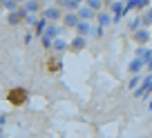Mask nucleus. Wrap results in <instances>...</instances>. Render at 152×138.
Masks as SVG:
<instances>
[{
	"instance_id": "obj_14",
	"label": "nucleus",
	"mask_w": 152,
	"mask_h": 138,
	"mask_svg": "<svg viewBox=\"0 0 152 138\" xmlns=\"http://www.w3.org/2000/svg\"><path fill=\"white\" fill-rule=\"evenodd\" d=\"M85 45H87V38H81V36H76L74 40H69V49H74V51L85 49Z\"/></svg>"
},
{
	"instance_id": "obj_13",
	"label": "nucleus",
	"mask_w": 152,
	"mask_h": 138,
	"mask_svg": "<svg viewBox=\"0 0 152 138\" xmlns=\"http://www.w3.org/2000/svg\"><path fill=\"white\" fill-rule=\"evenodd\" d=\"M58 33H61V27H58V25H52V22H49L43 36H47L49 40H56V38H58Z\"/></svg>"
},
{
	"instance_id": "obj_6",
	"label": "nucleus",
	"mask_w": 152,
	"mask_h": 138,
	"mask_svg": "<svg viewBox=\"0 0 152 138\" xmlns=\"http://www.w3.org/2000/svg\"><path fill=\"white\" fill-rule=\"evenodd\" d=\"M148 7H150L148 0H128V2H125V14H130V11H134V9H148Z\"/></svg>"
},
{
	"instance_id": "obj_4",
	"label": "nucleus",
	"mask_w": 152,
	"mask_h": 138,
	"mask_svg": "<svg viewBox=\"0 0 152 138\" xmlns=\"http://www.w3.org/2000/svg\"><path fill=\"white\" fill-rule=\"evenodd\" d=\"M148 94H152V74L143 78V82L139 85V89L134 91V96H137V98H145Z\"/></svg>"
},
{
	"instance_id": "obj_15",
	"label": "nucleus",
	"mask_w": 152,
	"mask_h": 138,
	"mask_svg": "<svg viewBox=\"0 0 152 138\" xmlns=\"http://www.w3.org/2000/svg\"><path fill=\"white\" fill-rule=\"evenodd\" d=\"M128 29L130 31H139V29H143V20H141V16H134V18H130L128 20Z\"/></svg>"
},
{
	"instance_id": "obj_7",
	"label": "nucleus",
	"mask_w": 152,
	"mask_h": 138,
	"mask_svg": "<svg viewBox=\"0 0 152 138\" xmlns=\"http://www.w3.org/2000/svg\"><path fill=\"white\" fill-rule=\"evenodd\" d=\"M128 69H130V74H132V76H141V69H145V62L139 60V58H134V60H130Z\"/></svg>"
},
{
	"instance_id": "obj_24",
	"label": "nucleus",
	"mask_w": 152,
	"mask_h": 138,
	"mask_svg": "<svg viewBox=\"0 0 152 138\" xmlns=\"http://www.w3.org/2000/svg\"><path fill=\"white\" fill-rule=\"evenodd\" d=\"M103 33H105V29H101L99 25H96V27L92 29V36H94V38H103Z\"/></svg>"
},
{
	"instance_id": "obj_22",
	"label": "nucleus",
	"mask_w": 152,
	"mask_h": 138,
	"mask_svg": "<svg viewBox=\"0 0 152 138\" xmlns=\"http://www.w3.org/2000/svg\"><path fill=\"white\" fill-rule=\"evenodd\" d=\"M2 7H5V9L9 11V14H14V11H18V9H20V5L16 2V0H11V2L7 0V2H2Z\"/></svg>"
},
{
	"instance_id": "obj_11",
	"label": "nucleus",
	"mask_w": 152,
	"mask_h": 138,
	"mask_svg": "<svg viewBox=\"0 0 152 138\" xmlns=\"http://www.w3.org/2000/svg\"><path fill=\"white\" fill-rule=\"evenodd\" d=\"M134 58H139V60L148 62L152 58V49L150 47H137V51H134Z\"/></svg>"
},
{
	"instance_id": "obj_8",
	"label": "nucleus",
	"mask_w": 152,
	"mask_h": 138,
	"mask_svg": "<svg viewBox=\"0 0 152 138\" xmlns=\"http://www.w3.org/2000/svg\"><path fill=\"white\" fill-rule=\"evenodd\" d=\"M96 20H99V27H101V29H105L107 25L114 22V18H112V14H110V11H101V14H96Z\"/></svg>"
},
{
	"instance_id": "obj_17",
	"label": "nucleus",
	"mask_w": 152,
	"mask_h": 138,
	"mask_svg": "<svg viewBox=\"0 0 152 138\" xmlns=\"http://www.w3.org/2000/svg\"><path fill=\"white\" fill-rule=\"evenodd\" d=\"M85 7L90 11H94V14H101V11H103V2H101V0H87Z\"/></svg>"
},
{
	"instance_id": "obj_18",
	"label": "nucleus",
	"mask_w": 152,
	"mask_h": 138,
	"mask_svg": "<svg viewBox=\"0 0 152 138\" xmlns=\"http://www.w3.org/2000/svg\"><path fill=\"white\" fill-rule=\"evenodd\" d=\"M76 14H78V18H81V22H90V18L94 16V11H90V9H87L85 5H83L81 9L76 11Z\"/></svg>"
},
{
	"instance_id": "obj_23",
	"label": "nucleus",
	"mask_w": 152,
	"mask_h": 138,
	"mask_svg": "<svg viewBox=\"0 0 152 138\" xmlns=\"http://www.w3.org/2000/svg\"><path fill=\"white\" fill-rule=\"evenodd\" d=\"M47 20H45V18H40V20H38V22H36V33H40V36H43V33H45V29H47Z\"/></svg>"
},
{
	"instance_id": "obj_21",
	"label": "nucleus",
	"mask_w": 152,
	"mask_h": 138,
	"mask_svg": "<svg viewBox=\"0 0 152 138\" xmlns=\"http://www.w3.org/2000/svg\"><path fill=\"white\" fill-rule=\"evenodd\" d=\"M23 18H25V14H23L20 9H18V11H14V14H9V25H18Z\"/></svg>"
},
{
	"instance_id": "obj_9",
	"label": "nucleus",
	"mask_w": 152,
	"mask_h": 138,
	"mask_svg": "<svg viewBox=\"0 0 152 138\" xmlns=\"http://www.w3.org/2000/svg\"><path fill=\"white\" fill-rule=\"evenodd\" d=\"M92 29H94V25H92V22H78V27H76V36L87 38V36L92 33Z\"/></svg>"
},
{
	"instance_id": "obj_3",
	"label": "nucleus",
	"mask_w": 152,
	"mask_h": 138,
	"mask_svg": "<svg viewBox=\"0 0 152 138\" xmlns=\"http://www.w3.org/2000/svg\"><path fill=\"white\" fill-rule=\"evenodd\" d=\"M132 38H134V43H137L139 47H145V43H150V40H152V31L143 27V29H139V31L132 33Z\"/></svg>"
},
{
	"instance_id": "obj_5",
	"label": "nucleus",
	"mask_w": 152,
	"mask_h": 138,
	"mask_svg": "<svg viewBox=\"0 0 152 138\" xmlns=\"http://www.w3.org/2000/svg\"><path fill=\"white\" fill-rule=\"evenodd\" d=\"M56 7H61V9H65V14H76V11L81 9V2L78 0H63V2H58Z\"/></svg>"
},
{
	"instance_id": "obj_16",
	"label": "nucleus",
	"mask_w": 152,
	"mask_h": 138,
	"mask_svg": "<svg viewBox=\"0 0 152 138\" xmlns=\"http://www.w3.org/2000/svg\"><path fill=\"white\" fill-rule=\"evenodd\" d=\"M54 51H67V49H69V40H65V38H61V36H58L56 40H54Z\"/></svg>"
},
{
	"instance_id": "obj_19",
	"label": "nucleus",
	"mask_w": 152,
	"mask_h": 138,
	"mask_svg": "<svg viewBox=\"0 0 152 138\" xmlns=\"http://www.w3.org/2000/svg\"><path fill=\"white\" fill-rule=\"evenodd\" d=\"M141 20H143V27H145V29H150V25H152V7H148V9L143 11Z\"/></svg>"
},
{
	"instance_id": "obj_2",
	"label": "nucleus",
	"mask_w": 152,
	"mask_h": 138,
	"mask_svg": "<svg viewBox=\"0 0 152 138\" xmlns=\"http://www.w3.org/2000/svg\"><path fill=\"white\" fill-rule=\"evenodd\" d=\"M43 18L47 20V22L56 25V20L63 18V9H61V7H45V9H43Z\"/></svg>"
},
{
	"instance_id": "obj_26",
	"label": "nucleus",
	"mask_w": 152,
	"mask_h": 138,
	"mask_svg": "<svg viewBox=\"0 0 152 138\" xmlns=\"http://www.w3.org/2000/svg\"><path fill=\"white\" fill-rule=\"evenodd\" d=\"M148 109H150V111H152V100H150V103H148Z\"/></svg>"
},
{
	"instance_id": "obj_20",
	"label": "nucleus",
	"mask_w": 152,
	"mask_h": 138,
	"mask_svg": "<svg viewBox=\"0 0 152 138\" xmlns=\"http://www.w3.org/2000/svg\"><path fill=\"white\" fill-rule=\"evenodd\" d=\"M141 82H143V76H132V78H130V82H128V87H130L132 91H137Z\"/></svg>"
},
{
	"instance_id": "obj_25",
	"label": "nucleus",
	"mask_w": 152,
	"mask_h": 138,
	"mask_svg": "<svg viewBox=\"0 0 152 138\" xmlns=\"http://www.w3.org/2000/svg\"><path fill=\"white\" fill-rule=\"evenodd\" d=\"M40 43H43V47H47V49L54 47V40H49L47 36H40Z\"/></svg>"
},
{
	"instance_id": "obj_1",
	"label": "nucleus",
	"mask_w": 152,
	"mask_h": 138,
	"mask_svg": "<svg viewBox=\"0 0 152 138\" xmlns=\"http://www.w3.org/2000/svg\"><path fill=\"white\" fill-rule=\"evenodd\" d=\"M107 11L112 14V18H114V25H116V22H121V18L125 16V2H121V0H114V2H110Z\"/></svg>"
},
{
	"instance_id": "obj_12",
	"label": "nucleus",
	"mask_w": 152,
	"mask_h": 138,
	"mask_svg": "<svg viewBox=\"0 0 152 138\" xmlns=\"http://www.w3.org/2000/svg\"><path fill=\"white\" fill-rule=\"evenodd\" d=\"M20 11H23L25 16H31V14H36V11H40V2H25V5L20 7Z\"/></svg>"
},
{
	"instance_id": "obj_10",
	"label": "nucleus",
	"mask_w": 152,
	"mask_h": 138,
	"mask_svg": "<svg viewBox=\"0 0 152 138\" xmlns=\"http://www.w3.org/2000/svg\"><path fill=\"white\" fill-rule=\"evenodd\" d=\"M78 22H81L78 14H65V16H63V25H65V27L76 29V27H78Z\"/></svg>"
}]
</instances>
